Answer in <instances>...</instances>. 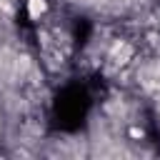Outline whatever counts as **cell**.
Instances as JSON below:
<instances>
[{"label":"cell","mask_w":160,"mask_h":160,"mask_svg":"<svg viewBox=\"0 0 160 160\" xmlns=\"http://www.w3.org/2000/svg\"><path fill=\"white\" fill-rule=\"evenodd\" d=\"M48 12V0H28V15L30 20H40Z\"/></svg>","instance_id":"1"}]
</instances>
